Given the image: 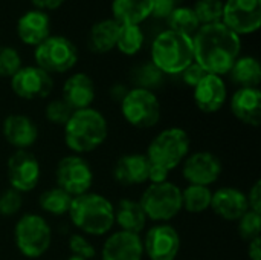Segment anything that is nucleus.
Instances as JSON below:
<instances>
[{
	"label": "nucleus",
	"mask_w": 261,
	"mask_h": 260,
	"mask_svg": "<svg viewBox=\"0 0 261 260\" xmlns=\"http://www.w3.org/2000/svg\"><path fill=\"white\" fill-rule=\"evenodd\" d=\"M231 78L240 87H258L261 81V67L257 58L240 57L229 70Z\"/></svg>",
	"instance_id": "nucleus-27"
},
{
	"label": "nucleus",
	"mask_w": 261,
	"mask_h": 260,
	"mask_svg": "<svg viewBox=\"0 0 261 260\" xmlns=\"http://www.w3.org/2000/svg\"><path fill=\"white\" fill-rule=\"evenodd\" d=\"M147 221L139 201L122 199L115 207V224H118L122 231L139 234L145 228Z\"/></svg>",
	"instance_id": "nucleus-25"
},
{
	"label": "nucleus",
	"mask_w": 261,
	"mask_h": 260,
	"mask_svg": "<svg viewBox=\"0 0 261 260\" xmlns=\"http://www.w3.org/2000/svg\"><path fill=\"white\" fill-rule=\"evenodd\" d=\"M72 224L90 236H104L115 225V207L102 195L84 193L72 199L69 208Z\"/></svg>",
	"instance_id": "nucleus-2"
},
{
	"label": "nucleus",
	"mask_w": 261,
	"mask_h": 260,
	"mask_svg": "<svg viewBox=\"0 0 261 260\" xmlns=\"http://www.w3.org/2000/svg\"><path fill=\"white\" fill-rule=\"evenodd\" d=\"M248 256L251 260H261V239L257 238L254 241H249L248 247Z\"/></svg>",
	"instance_id": "nucleus-43"
},
{
	"label": "nucleus",
	"mask_w": 261,
	"mask_h": 260,
	"mask_svg": "<svg viewBox=\"0 0 261 260\" xmlns=\"http://www.w3.org/2000/svg\"><path fill=\"white\" fill-rule=\"evenodd\" d=\"M194 61L193 37L167 29L151 44V63L168 75H180Z\"/></svg>",
	"instance_id": "nucleus-4"
},
{
	"label": "nucleus",
	"mask_w": 261,
	"mask_h": 260,
	"mask_svg": "<svg viewBox=\"0 0 261 260\" xmlns=\"http://www.w3.org/2000/svg\"><path fill=\"white\" fill-rule=\"evenodd\" d=\"M109 135L104 115L92 107L80 109L72 113L64 126L66 146L75 153H89L98 149Z\"/></svg>",
	"instance_id": "nucleus-3"
},
{
	"label": "nucleus",
	"mask_w": 261,
	"mask_h": 260,
	"mask_svg": "<svg viewBox=\"0 0 261 260\" xmlns=\"http://www.w3.org/2000/svg\"><path fill=\"white\" fill-rule=\"evenodd\" d=\"M200 26L220 23L223 15V2L222 0H197L191 6Z\"/></svg>",
	"instance_id": "nucleus-32"
},
{
	"label": "nucleus",
	"mask_w": 261,
	"mask_h": 260,
	"mask_svg": "<svg viewBox=\"0 0 261 260\" xmlns=\"http://www.w3.org/2000/svg\"><path fill=\"white\" fill-rule=\"evenodd\" d=\"M21 67V57L11 46H0V77L11 78Z\"/></svg>",
	"instance_id": "nucleus-35"
},
{
	"label": "nucleus",
	"mask_w": 261,
	"mask_h": 260,
	"mask_svg": "<svg viewBox=\"0 0 261 260\" xmlns=\"http://www.w3.org/2000/svg\"><path fill=\"white\" fill-rule=\"evenodd\" d=\"M210 208L225 221H239L249 210V205L243 192L234 187H222L213 193Z\"/></svg>",
	"instance_id": "nucleus-19"
},
{
	"label": "nucleus",
	"mask_w": 261,
	"mask_h": 260,
	"mask_svg": "<svg viewBox=\"0 0 261 260\" xmlns=\"http://www.w3.org/2000/svg\"><path fill=\"white\" fill-rule=\"evenodd\" d=\"M69 250L72 251L73 257H78L81 260H92L96 256V251L92 242L86 236L78 234V233L69 238Z\"/></svg>",
	"instance_id": "nucleus-37"
},
{
	"label": "nucleus",
	"mask_w": 261,
	"mask_h": 260,
	"mask_svg": "<svg viewBox=\"0 0 261 260\" xmlns=\"http://www.w3.org/2000/svg\"><path fill=\"white\" fill-rule=\"evenodd\" d=\"M67 260H81V259H78V257H73V256H72V257H69Z\"/></svg>",
	"instance_id": "nucleus-45"
},
{
	"label": "nucleus",
	"mask_w": 261,
	"mask_h": 260,
	"mask_svg": "<svg viewBox=\"0 0 261 260\" xmlns=\"http://www.w3.org/2000/svg\"><path fill=\"white\" fill-rule=\"evenodd\" d=\"M150 162L145 155L130 153L121 156L113 167V178L124 187L139 185L148 181Z\"/></svg>",
	"instance_id": "nucleus-20"
},
{
	"label": "nucleus",
	"mask_w": 261,
	"mask_h": 260,
	"mask_svg": "<svg viewBox=\"0 0 261 260\" xmlns=\"http://www.w3.org/2000/svg\"><path fill=\"white\" fill-rule=\"evenodd\" d=\"M11 89L23 100H41L50 95L54 80L38 66H21L11 77Z\"/></svg>",
	"instance_id": "nucleus-13"
},
{
	"label": "nucleus",
	"mask_w": 261,
	"mask_h": 260,
	"mask_svg": "<svg viewBox=\"0 0 261 260\" xmlns=\"http://www.w3.org/2000/svg\"><path fill=\"white\" fill-rule=\"evenodd\" d=\"M228 97L226 84L222 77L214 74H206L194 86V103L205 113L219 112Z\"/></svg>",
	"instance_id": "nucleus-17"
},
{
	"label": "nucleus",
	"mask_w": 261,
	"mask_h": 260,
	"mask_svg": "<svg viewBox=\"0 0 261 260\" xmlns=\"http://www.w3.org/2000/svg\"><path fill=\"white\" fill-rule=\"evenodd\" d=\"M144 245L139 234L128 231L112 233L101 250V260H142Z\"/></svg>",
	"instance_id": "nucleus-16"
},
{
	"label": "nucleus",
	"mask_w": 261,
	"mask_h": 260,
	"mask_svg": "<svg viewBox=\"0 0 261 260\" xmlns=\"http://www.w3.org/2000/svg\"><path fill=\"white\" fill-rule=\"evenodd\" d=\"M18 38L29 46H38L50 37V20L44 11L32 9L24 12L17 21Z\"/></svg>",
	"instance_id": "nucleus-22"
},
{
	"label": "nucleus",
	"mask_w": 261,
	"mask_h": 260,
	"mask_svg": "<svg viewBox=\"0 0 261 260\" xmlns=\"http://www.w3.org/2000/svg\"><path fill=\"white\" fill-rule=\"evenodd\" d=\"M194 61L208 74L225 75L237 61L242 41L240 35L220 23L203 25L193 35Z\"/></svg>",
	"instance_id": "nucleus-1"
},
{
	"label": "nucleus",
	"mask_w": 261,
	"mask_h": 260,
	"mask_svg": "<svg viewBox=\"0 0 261 260\" xmlns=\"http://www.w3.org/2000/svg\"><path fill=\"white\" fill-rule=\"evenodd\" d=\"M208 72H205L196 61H193L187 69H184L182 70V80H184V83L185 84H188V86H191V87H194L205 75H206Z\"/></svg>",
	"instance_id": "nucleus-40"
},
{
	"label": "nucleus",
	"mask_w": 261,
	"mask_h": 260,
	"mask_svg": "<svg viewBox=\"0 0 261 260\" xmlns=\"http://www.w3.org/2000/svg\"><path fill=\"white\" fill-rule=\"evenodd\" d=\"M144 44V32L138 25H121L116 48L125 55H135Z\"/></svg>",
	"instance_id": "nucleus-31"
},
{
	"label": "nucleus",
	"mask_w": 261,
	"mask_h": 260,
	"mask_svg": "<svg viewBox=\"0 0 261 260\" xmlns=\"http://www.w3.org/2000/svg\"><path fill=\"white\" fill-rule=\"evenodd\" d=\"M184 0H153V17L167 18L177 6H180Z\"/></svg>",
	"instance_id": "nucleus-39"
},
{
	"label": "nucleus",
	"mask_w": 261,
	"mask_h": 260,
	"mask_svg": "<svg viewBox=\"0 0 261 260\" xmlns=\"http://www.w3.org/2000/svg\"><path fill=\"white\" fill-rule=\"evenodd\" d=\"M14 241L18 251L28 259L41 257L52 244V230L40 215H24L14 228Z\"/></svg>",
	"instance_id": "nucleus-7"
},
{
	"label": "nucleus",
	"mask_w": 261,
	"mask_h": 260,
	"mask_svg": "<svg viewBox=\"0 0 261 260\" xmlns=\"http://www.w3.org/2000/svg\"><path fill=\"white\" fill-rule=\"evenodd\" d=\"M168 26L171 31L193 37L194 32L200 28V23L191 6H177L168 17Z\"/></svg>",
	"instance_id": "nucleus-30"
},
{
	"label": "nucleus",
	"mask_w": 261,
	"mask_h": 260,
	"mask_svg": "<svg viewBox=\"0 0 261 260\" xmlns=\"http://www.w3.org/2000/svg\"><path fill=\"white\" fill-rule=\"evenodd\" d=\"M40 11H44V9H57L60 8L66 0H31Z\"/></svg>",
	"instance_id": "nucleus-42"
},
{
	"label": "nucleus",
	"mask_w": 261,
	"mask_h": 260,
	"mask_svg": "<svg viewBox=\"0 0 261 260\" xmlns=\"http://www.w3.org/2000/svg\"><path fill=\"white\" fill-rule=\"evenodd\" d=\"M142 245L150 260H176L180 251V236L174 227L158 224L147 231Z\"/></svg>",
	"instance_id": "nucleus-14"
},
{
	"label": "nucleus",
	"mask_w": 261,
	"mask_h": 260,
	"mask_svg": "<svg viewBox=\"0 0 261 260\" xmlns=\"http://www.w3.org/2000/svg\"><path fill=\"white\" fill-rule=\"evenodd\" d=\"M222 161L211 152H196L184 161L182 175L191 185L210 187L222 175Z\"/></svg>",
	"instance_id": "nucleus-15"
},
{
	"label": "nucleus",
	"mask_w": 261,
	"mask_h": 260,
	"mask_svg": "<svg viewBox=\"0 0 261 260\" xmlns=\"http://www.w3.org/2000/svg\"><path fill=\"white\" fill-rule=\"evenodd\" d=\"M139 204L147 219L165 224L180 213L182 190L170 181L150 184L144 190Z\"/></svg>",
	"instance_id": "nucleus-6"
},
{
	"label": "nucleus",
	"mask_w": 261,
	"mask_h": 260,
	"mask_svg": "<svg viewBox=\"0 0 261 260\" xmlns=\"http://www.w3.org/2000/svg\"><path fill=\"white\" fill-rule=\"evenodd\" d=\"M2 132L5 139L17 150L29 149L38 138L37 124L29 116L20 113L8 115L3 121Z\"/></svg>",
	"instance_id": "nucleus-18"
},
{
	"label": "nucleus",
	"mask_w": 261,
	"mask_h": 260,
	"mask_svg": "<svg viewBox=\"0 0 261 260\" xmlns=\"http://www.w3.org/2000/svg\"><path fill=\"white\" fill-rule=\"evenodd\" d=\"M261 231V215L252 210H248L239 219V233L245 241H254L260 238Z\"/></svg>",
	"instance_id": "nucleus-34"
},
{
	"label": "nucleus",
	"mask_w": 261,
	"mask_h": 260,
	"mask_svg": "<svg viewBox=\"0 0 261 260\" xmlns=\"http://www.w3.org/2000/svg\"><path fill=\"white\" fill-rule=\"evenodd\" d=\"M124 120L138 129H150L161 120V103L153 90L133 87L121 100Z\"/></svg>",
	"instance_id": "nucleus-8"
},
{
	"label": "nucleus",
	"mask_w": 261,
	"mask_h": 260,
	"mask_svg": "<svg viewBox=\"0 0 261 260\" xmlns=\"http://www.w3.org/2000/svg\"><path fill=\"white\" fill-rule=\"evenodd\" d=\"M55 179L57 187L75 198L90 190L93 184V172L83 156L69 155L58 162L55 170Z\"/></svg>",
	"instance_id": "nucleus-10"
},
{
	"label": "nucleus",
	"mask_w": 261,
	"mask_h": 260,
	"mask_svg": "<svg viewBox=\"0 0 261 260\" xmlns=\"http://www.w3.org/2000/svg\"><path fill=\"white\" fill-rule=\"evenodd\" d=\"M222 23L237 35L255 32L261 25V0H226Z\"/></svg>",
	"instance_id": "nucleus-11"
},
{
	"label": "nucleus",
	"mask_w": 261,
	"mask_h": 260,
	"mask_svg": "<svg viewBox=\"0 0 261 260\" xmlns=\"http://www.w3.org/2000/svg\"><path fill=\"white\" fill-rule=\"evenodd\" d=\"M72 199L73 198L67 195L64 190H61L60 187H54L40 195L38 204L43 211L54 215V216H63L69 213Z\"/></svg>",
	"instance_id": "nucleus-29"
},
{
	"label": "nucleus",
	"mask_w": 261,
	"mask_h": 260,
	"mask_svg": "<svg viewBox=\"0 0 261 260\" xmlns=\"http://www.w3.org/2000/svg\"><path fill=\"white\" fill-rule=\"evenodd\" d=\"M121 25L113 18H106L95 23L89 34V44L95 52L104 54L116 46Z\"/></svg>",
	"instance_id": "nucleus-26"
},
{
	"label": "nucleus",
	"mask_w": 261,
	"mask_h": 260,
	"mask_svg": "<svg viewBox=\"0 0 261 260\" xmlns=\"http://www.w3.org/2000/svg\"><path fill=\"white\" fill-rule=\"evenodd\" d=\"M231 112L239 121L258 127L261 123V92L258 87H240L231 98Z\"/></svg>",
	"instance_id": "nucleus-21"
},
{
	"label": "nucleus",
	"mask_w": 261,
	"mask_h": 260,
	"mask_svg": "<svg viewBox=\"0 0 261 260\" xmlns=\"http://www.w3.org/2000/svg\"><path fill=\"white\" fill-rule=\"evenodd\" d=\"M75 110L61 98L52 100L47 107H46V118L49 123L52 124H58V126H66V123L69 121V118L72 116Z\"/></svg>",
	"instance_id": "nucleus-36"
},
{
	"label": "nucleus",
	"mask_w": 261,
	"mask_h": 260,
	"mask_svg": "<svg viewBox=\"0 0 261 260\" xmlns=\"http://www.w3.org/2000/svg\"><path fill=\"white\" fill-rule=\"evenodd\" d=\"M125 93H127V89H125L124 86H121V84L113 86V87H112V90H110L112 98H116V100H119V101L125 97Z\"/></svg>",
	"instance_id": "nucleus-44"
},
{
	"label": "nucleus",
	"mask_w": 261,
	"mask_h": 260,
	"mask_svg": "<svg viewBox=\"0 0 261 260\" xmlns=\"http://www.w3.org/2000/svg\"><path fill=\"white\" fill-rule=\"evenodd\" d=\"M246 198H248L249 210L261 215V181H255V184L252 185Z\"/></svg>",
	"instance_id": "nucleus-41"
},
{
	"label": "nucleus",
	"mask_w": 261,
	"mask_h": 260,
	"mask_svg": "<svg viewBox=\"0 0 261 260\" xmlns=\"http://www.w3.org/2000/svg\"><path fill=\"white\" fill-rule=\"evenodd\" d=\"M190 136L180 127H168L158 133L147 149V159L168 173L180 166L190 153Z\"/></svg>",
	"instance_id": "nucleus-5"
},
{
	"label": "nucleus",
	"mask_w": 261,
	"mask_h": 260,
	"mask_svg": "<svg viewBox=\"0 0 261 260\" xmlns=\"http://www.w3.org/2000/svg\"><path fill=\"white\" fill-rule=\"evenodd\" d=\"M213 192L210 187L203 185H188L182 190V208L188 213L199 215L211 207Z\"/></svg>",
	"instance_id": "nucleus-28"
},
{
	"label": "nucleus",
	"mask_w": 261,
	"mask_h": 260,
	"mask_svg": "<svg viewBox=\"0 0 261 260\" xmlns=\"http://www.w3.org/2000/svg\"><path fill=\"white\" fill-rule=\"evenodd\" d=\"M113 20L119 25H141L153 12V0H113Z\"/></svg>",
	"instance_id": "nucleus-24"
},
{
	"label": "nucleus",
	"mask_w": 261,
	"mask_h": 260,
	"mask_svg": "<svg viewBox=\"0 0 261 260\" xmlns=\"http://www.w3.org/2000/svg\"><path fill=\"white\" fill-rule=\"evenodd\" d=\"M73 110L87 109L95 100V83L93 80L83 72L70 75L63 84V97Z\"/></svg>",
	"instance_id": "nucleus-23"
},
{
	"label": "nucleus",
	"mask_w": 261,
	"mask_h": 260,
	"mask_svg": "<svg viewBox=\"0 0 261 260\" xmlns=\"http://www.w3.org/2000/svg\"><path fill=\"white\" fill-rule=\"evenodd\" d=\"M35 63L47 74H63L70 70L78 61L76 46L66 37L50 35L35 46Z\"/></svg>",
	"instance_id": "nucleus-9"
},
{
	"label": "nucleus",
	"mask_w": 261,
	"mask_h": 260,
	"mask_svg": "<svg viewBox=\"0 0 261 260\" xmlns=\"http://www.w3.org/2000/svg\"><path fill=\"white\" fill-rule=\"evenodd\" d=\"M162 78H164V74L151 61L144 63L133 70V81L136 87H141V89L153 90L162 83Z\"/></svg>",
	"instance_id": "nucleus-33"
},
{
	"label": "nucleus",
	"mask_w": 261,
	"mask_h": 260,
	"mask_svg": "<svg viewBox=\"0 0 261 260\" xmlns=\"http://www.w3.org/2000/svg\"><path fill=\"white\" fill-rule=\"evenodd\" d=\"M6 175L11 188L17 190L18 193L31 192L40 182V162L29 150H15L8 161Z\"/></svg>",
	"instance_id": "nucleus-12"
},
{
	"label": "nucleus",
	"mask_w": 261,
	"mask_h": 260,
	"mask_svg": "<svg viewBox=\"0 0 261 260\" xmlns=\"http://www.w3.org/2000/svg\"><path fill=\"white\" fill-rule=\"evenodd\" d=\"M23 198L14 188H8L0 195V215L2 216H14L21 210Z\"/></svg>",
	"instance_id": "nucleus-38"
}]
</instances>
